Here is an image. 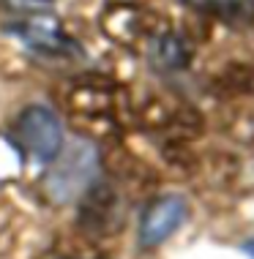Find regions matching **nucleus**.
Returning a JSON list of instances; mask_svg holds the SVG:
<instances>
[{
  "mask_svg": "<svg viewBox=\"0 0 254 259\" xmlns=\"http://www.w3.org/2000/svg\"><path fill=\"white\" fill-rule=\"evenodd\" d=\"M14 134L22 142V148L41 164L55 161L63 150V125L58 115L41 104L22 109V115L17 117V125H14Z\"/></svg>",
  "mask_w": 254,
  "mask_h": 259,
  "instance_id": "1",
  "label": "nucleus"
},
{
  "mask_svg": "<svg viewBox=\"0 0 254 259\" xmlns=\"http://www.w3.org/2000/svg\"><path fill=\"white\" fill-rule=\"evenodd\" d=\"M93 175H96V150L90 145L80 142L68 153L55 158V169L49 172L47 191L55 202H68L93 180Z\"/></svg>",
  "mask_w": 254,
  "mask_h": 259,
  "instance_id": "2",
  "label": "nucleus"
},
{
  "mask_svg": "<svg viewBox=\"0 0 254 259\" xmlns=\"http://www.w3.org/2000/svg\"><path fill=\"white\" fill-rule=\"evenodd\" d=\"M186 213H189L186 199L178 197V194H167V197H159L156 202H151V207L139 219V246L142 248L161 246L183 224Z\"/></svg>",
  "mask_w": 254,
  "mask_h": 259,
  "instance_id": "3",
  "label": "nucleus"
},
{
  "mask_svg": "<svg viewBox=\"0 0 254 259\" xmlns=\"http://www.w3.org/2000/svg\"><path fill=\"white\" fill-rule=\"evenodd\" d=\"M14 36H19L30 50L52 55V58H71V55H80L77 44L66 33L60 30L58 25H44V22H17L11 27Z\"/></svg>",
  "mask_w": 254,
  "mask_h": 259,
  "instance_id": "4",
  "label": "nucleus"
},
{
  "mask_svg": "<svg viewBox=\"0 0 254 259\" xmlns=\"http://www.w3.org/2000/svg\"><path fill=\"white\" fill-rule=\"evenodd\" d=\"M123 210L118 205V194L110 186H98L90 194V202L82 210V224L90 229H115L121 227Z\"/></svg>",
  "mask_w": 254,
  "mask_h": 259,
  "instance_id": "5",
  "label": "nucleus"
},
{
  "mask_svg": "<svg viewBox=\"0 0 254 259\" xmlns=\"http://www.w3.org/2000/svg\"><path fill=\"white\" fill-rule=\"evenodd\" d=\"M148 55H151V63L156 68H161V71H178V68H183L189 63V47L172 33L153 36Z\"/></svg>",
  "mask_w": 254,
  "mask_h": 259,
  "instance_id": "6",
  "label": "nucleus"
},
{
  "mask_svg": "<svg viewBox=\"0 0 254 259\" xmlns=\"http://www.w3.org/2000/svg\"><path fill=\"white\" fill-rule=\"evenodd\" d=\"M183 3L230 25H246L254 19V0H183Z\"/></svg>",
  "mask_w": 254,
  "mask_h": 259,
  "instance_id": "7",
  "label": "nucleus"
},
{
  "mask_svg": "<svg viewBox=\"0 0 254 259\" xmlns=\"http://www.w3.org/2000/svg\"><path fill=\"white\" fill-rule=\"evenodd\" d=\"M0 6H9V9L25 11L30 17H41L52 9V0H0Z\"/></svg>",
  "mask_w": 254,
  "mask_h": 259,
  "instance_id": "8",
  "label": "nucleus"
},
{
  "mask_svg": "<svg viewBox=\"0 0 254 259\" xmlns=\"http://www.w3.org/2000/svg\"><path fill=\"white\" fill-rule=\"evenodd\" d=\"M246 251H249V254L254 256V243H249V246H246Z\"/></svg>",
  "mask_w": 254,
  "mask_h": 259,
  "instance_id": "9",
  "label": "nucleus"
},
{
  "mask_svg": "<svg viewBox=\"0 0 254 259\" xmlns=\"http://www.w3.org/2000/svg\"><path fill=\"white\" fill-rule=\"evenodd\" d=\"M49 259H66V256H49Z\"/></svg>",
  "mask_w": 254,
  "mask_h": 259,
  "instance_id": "10",
  "label": "nucleus"
}]
</instances>
